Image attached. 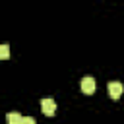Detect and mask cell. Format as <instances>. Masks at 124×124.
Segmentation results:
<instances>
[{"instance_id":"6da1fadb","label":"cell","mask_w":124,"mask_h":124,"mask_svg":"<svg viewBox=\"0 0 124 124\" xmlns=\"http://www.w3.org/2000/svg\"><path fill=\"white\" fill-rule=\"evenodd\" d=\"M79 87H81V91H83L85 95H93V93H95V89H97V83H95V79H93L91 76H85V78L81 79Z\"/></svg>"},{"instance_id":"7a4b0ae2","label":"cell","mask_w":124,"mask_h":124,"mask_svg":"<svg viewBox=\"0 0 124 124\" xmlns=\"http://www.w3.org/2000/svg\"><path fill=\"white\" fill-rule=\"evenodd\" d=\"M107 91H108L110 99H120V95L124 93V87H122V83H120V81H108Z\"/></svg>"},{"instance_id":"3957f363","label":"cell","mask_w":124,"mask_h":124,"mask_svg":"<svg viewBox=\"0 0 124 124\" xmlns=\"http://www.w3.org/2000/svg\"><path fill=\"white\" fill-rule=\"evenodd\" d=\"M41 110H43L46 116H52V114L56 112V103H54L52 99H43V101H41Z\"/></svg>"},{"instance_id":"277c9868","label":"cell","mask_w":124,"mask_h":124,"mask_svg":"<svg viewBox=\"0 0 124 124\" xmlns=\"http://www.w3.org/2000/svg\"><path fill=\"white\" fill-rule=\"evenodd\" d=\"M6 122L8 124H21V114L19 112H8L6 114Z\"/></svg>"},{"instance_id":"5b68a950","label":"cell","mask_w":124,"mask_h":124,"mask_svg":"<svg viewBox=\"0 0 124 124\" xmlns=\"http://www.w3.org/2000/svg\"><path fill=\"white\" fill-rule=\"evenodd\" d=\"M10 58V46L8 45H0V60Z\"/></svg>"},{"instance_id":"8992f818","label":"cell","mask_w":124,"mask_h":124,"mask_svg":"<svg viewBox=\"0 0 124 124\" xmlns=\"http://www.w3.org/2000/svg\"><path fill=\"white\" fill-rule=\"evenodd\" d=\"M21 124H37V120L33 116H21Z\"/></svg>"}]
</instances>
